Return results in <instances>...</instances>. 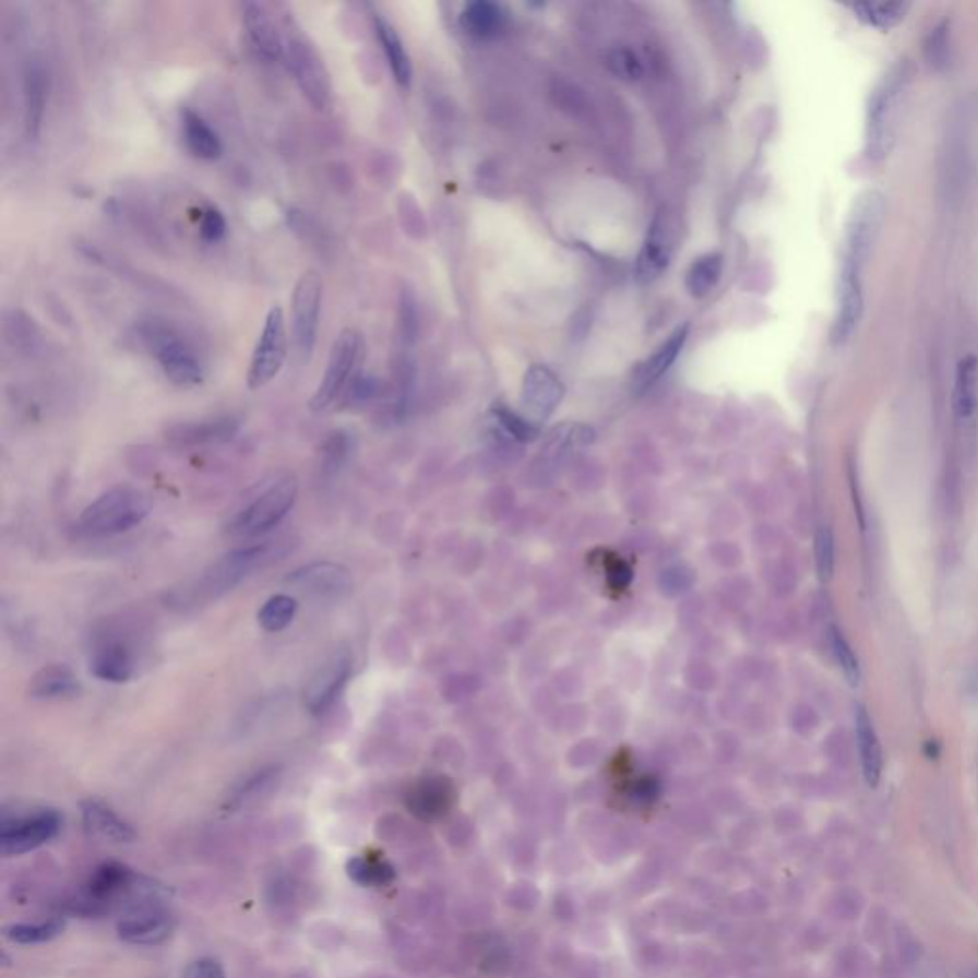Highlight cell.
Instances as JSON below:
<instances>
[{"label": "cell", "mask_w": 978, "mask_h": 978, "mask_svg": "<svg viewBox=\"0 0 978 978\" xmlns=\"http://www.w3.org/2000/svg\"><path fill=\"white\" fill-rule=\"evenodd\" d=\"M608 63H610L611 71L616 75L627 79V81H634V79H639L642 75L641 61L631 50L621 48V50L611 52Z\"/></svg>", "instance_id": "41"}, {"label": "cell", "mask_w": 978, "mask_h": 978, "mask_svg": "<svg viewBox=\"0 0 978 978\" xmlns=\"http://www.w3.org/2000/svg\"><path fill=\"white\" fill-rule=\"evenodd\" d=\"M354 656L348 648L335 649L312 672L305 687V707L312 715H321L338 700L350 680Z\"/></svg>", "instance_id": "13"}, {"label": "cell", "mask_w": 978, "mask_h": 978, "mask_svg": "<svg viewBox=\"0 0 978 978\" xmlns=\"http://www.w3.org/2000/svg\"><path fill=\"white\" fill-rule=\"evenodd\" d=\"M239 432V420L236 417H216V419L180 422L167 430V440L178 448H195L208 443L228 442Z\"/></svg>", "instance_id": "17"}, {"label": "cell", "mask_w": 978, "mask_h": 978, "mask_svg": "<svg viewBox=\"0 0 978 978\" xmlns=\"http://www.w3.org/2000/svg\"><path fill=\"white\" fill-rule=\"evenodd\" d=\"M366 344L356 329H344L333 343L327 367L318 389L310 399V409L321 413L335 404L338 397L350 390L359 377V366L363 359Z\"/></svg>", "instance_id": "8"}, {"label": "cell", "mask_w": 978, "mask_h": 978, "mask_svg": "<svg viewBox=\"0 0 978 978\" xmlns=\"http://www.w3.org/2000/svg\"><path fill=\"white\" fill-rule=\"evenodd\" d=\"M816 572L818 577L822 581L832 580L833 568H835V541L830 527H820L816 534Z\"/></svg>", "instance_id": "40"}, {"label": "cell", "mask_w": 978, "mask_h": 978, "mask_svg": "<svg viewBox=\"0 0 978 978\" xmlns=\"http://www.w3.org/2000/svg\"><path fill=\"white\" fill-rule=\"evenodd\" d=\"M283 37H285L283 58L287 60L290 75L295 76L305 98L318 111H325L333 102V83L321 53L310 43V38L305 37L300 31L287 27Z\"/></svg>", "instance_id": "9"}, {"label": "cell", "mask_w": 978, "mask_h": 978, "mask_svg": "<svg viewBox=\"0 0 978 978\" xmlns=\"http://www.w3.org/2000/svg\"><path fill=\"white\" fill-rule=\"evenodd\" d=\"M297 496L298 484L295 476L275 478L229 518L226 534L234 539H252L267 534L289 514L297 503Z\"/></svg>", "instance_id": "6"}, {"label": "cell", "mask_w": 978, "mask_h": 978, "mask_svg": "<svg viewBox=\"0 0 978 978\" xmlns=\"http://www.w3.org/2000/svg\"><path fill=\"white\" fill-rule=\"evenodd\" d=\"M140 336L172 384L193 389L205 381V367L201 359L176 331L153 321L140 329Z\"/></svg>", "instance_id": "7"}, {"label": "cell", "mask_w": 978, "mask_h": 978, "mask_svg": "<svg viewBox=\"0 0 978 978\" xmlns=\"http://www.w3.org/2000/svg\"><path fill=\"white\" fill-rule=\"evenodd\" d=\"M65 931V921L63 919H48L40 923H15L4 929L8 940H12L15 944H45L50 940L58 939L61 932Z\"/></svg>", "instance_id": "36"}, {"label": "cell", "mask_w": 978, "mask_h": 978, "mask_svg": "<svg viewBox=\"0 0 978 978\" xmlns=\"http://www.w3.org/2000/svg\"><path fill=\"white\" fill-rule=\"evenodd\" d=\"M669 259H671V241L665 231L661 218H656L649 226L646 243L639 254L636 274L642 282H654L664 274L665 267L669 266Z\"/></svg>", "instance_id": "27"}, {"label": "cell", "mask_w": 978, "mask_h": 978, "mask_svg": "<svg viewBox=\"0 0 978 978\" xmlns=\"http://www.w3.org/2000/svg\"><path fill=\"white\" fill-rule=\"evenodd\" d=\"M182 978H226V973L220 962L213 957H201L186 967Z\"/></svg>", "instance_id": "44"}, {"label": "cell", "mask_w": 978, "mask_h": 978, "mask_svg": "<svg viewBox=\"0 0 978 978\" xmlns=\"http://www.w3.org/2000/svg\"><path fill=\"white\" fill-rule=\"evenodd\" d=\"M855 726L863 779L868 786L875 787L881 779V772H883V753H881V743H879L873 723L863 707L856 709Z\"/></svg>", "instance_id": "26"}, {"label": "cell", "mask_w": 978, "mask_h": 978, "mask_svg": "<svg viewBox=\"0 0 978 978\" xmlns=\"http://www.w3.org/2000/svg\"><path fill=\"white\" fill-rule=\"evenodd\" d=\"M908 84V61H901L886 71L871 92L866 121V155L875 163L885 159L891 152L896 119Z\"/></svg>", "instance_id": "4"}, {"label": "cell", "mask_w": 978, "mask_h": 978, "mask_svg": "<svg viewBox=\"0 0 978 978\" xmlns=\"http://www.w3.org/2000/svg\"><path fill=\"white\" fill-rule=\"evenodd\" d=\"M266 557L267 545H251L243 549L231 550L226 557L216 560L203 575H199L198 581H193L188 587L175 591L170 600L175 606L182 608L216 600L239 585Z\"/></svg>", "instance_id": "5"}, {"label": "cell", "mask_w": 978, "mask_h": 978, "mask_svg": "<svg viewBox=\"0 0 978 978\" xmlns=\"http://www.w3.org/2000/svg\"><path fill=\"white\" fill-rule=\"evenodd\" d=\"M925 56L929 65L934 69L946 68L950 63V25L942 22L932 27L927 43H925Z\"/></svg>", "instance_id": "38"}, {"label": "cell", "mask_w": 978, "mask_h": 978, "mask_svg": "<svg viewBox=\"0 0 978 978\" xmlns=\"http://www.w3.org/2000/svg\"><path fill=\"white\" fill-rule=\"evenodd\" d=\"M285 581L318 600H343L354 587L350 570L329 560L302 565Z\"/></svg>", "instance_id": "14"}, {"label": "cell", "mask_w": 978, "mask_h": 978, "mask_svg": "<svg viewBox=\"0 0 978 978\" xmlns=\"http://www.w3.org/2000/svg\"><path fill=\"white\" fill-rule=\"evenodd\" d=\"M496 417L499 420V425L516 440L527 442V440H534L535 434H537V430L532 427V422H527L526 419H522L518 415L506 412V409H497Z\"/></svg>", "instance_id": "42"}, {"label": "cell", "mask_w": 978, "mask_h": 978, "mask_svg": "<svg viewBox=\"0 0 978 978\" xmlns=\"http://www.w3.org/2000/svg\"><path fill=\"white\" fill-rule=\"evenodd\" d=\"M373 23L374 33H377L382 50H384L392 75H394L399 86H404V88L409 86L413 76L412 60H409V53L405 50L402 37L397 35V31L382 15H377Z\"/></svg>", "instance_id": "29"}, {"label": "cell", "mask_w": 978, "mask_h": 978, "mask_svg": "<svg viewBox=\"0 0 978 978\" xmlns=\"http://www.w3.org/2000/svg\"><path fill=\"white\" fill-rule=\"evenodd\" d=\"M81 694V682L68 665H46L31 679L29 695L33 700H69Z\"/></svg>", "instance_id": "25"}, {"label": "cell", "mask_w": 978, "mask_h": 978, "mask_svg": "<svg viewBox=\"0 0 978 978\" xmlns=\"http://www.w3.org/2000/svg\"><path fill=\"white\" fill-rule=\"evenodd\" d=\"M91 672L99 680L121 684L134 675V656L127 642L106 639L92 649Z\"/></svg>", "instance_id": "19"}, {"label": "cell", "mask_w": 978, "mask_h": 978, "mask_svg": "<svg viewBox=\"0 0 978 978\" xmlns=\"http://www.w3.org/2000/svg\"><path fill=\"white\" fill-rule=\"evenodd\" d=\"M453 801V786L442 776L415 782L405 795V804L420 820H436L448 812Z\"/></svg>", "instance_id": "20"}, {"label": "cell", "mask_w": 978, "mask_h": 978, "mask_svg": "<svg viewBox=\"0 0 978 978\" xmlns=\"http://www.w3.org/2000/svg\"><path fill=\"white\" fill-rule=\"evenodd\" d=\"M165 894L167 888L155 879L145 878L124 863L107 862L94 870L76 906L83 916H104L122 906L130 914L157 906V901Z\"/></svg>", "instance_id": "2"}, {"label": "cell", "mask_w": 978, "mask_h": 978, "mask_svg": "<svg viewBox=\"0 0 978 978\" xmlns=\"http://www.w3.org/2000/svg\"><path fill=\"white\" fill-rule=\"evenodd\" d=\"M955 419L965 425H973L978 412V359L969 354L957 361L954 374Z\"/></svg>", "instance_id": "23"}, {"label": "cell", "mask_w": 978, "mask_h": 978, "mask_svg": "<svg viewBox=\"0 0 978 978\" xmlns=\"http://www.w3.org/2000/svg\"><path fill=\"white\" fill-rule=\"evenodd\" d=\"M350 438L344 432H335L327 438V442L323 443L321 450V470L333 476L338 473V468L346 463V458L350 455Z\"/></svg>", "instance_id": "37"}, {"label": "cell", "mask_w": 978, "mask_h": 978, "mask_svg": "<svg viewBox=\"0 0 978 978\" xmlns=\"http://www.w3.org/2000/svg\"><path fill=\"white\" fill-rule=\"evenodd\" d=\"M503 20L501 8L480 0L465 8V12L461 15V25L473 37L488 38L497 35V31L503 27Z\"/></svg>", "instance_id": "33"}, {"label": "cell", "mask_w": 978, "mask_h": 978, "mask_svg": "<svg viewBox=\"0 0 978 978\" xmlns=\"http://www.w3.org/2000/svg\"><path fill=\"white\" fill-rule=\"evenodd\" d=\"M346 875L359 886L366 888H382L390 885L396 871L392 863L386 862L382 856L358 855L351 856L346 862Z\"/></svg>", "instance_id": "30"}, {"label": "cell", "mask_w": 978, "mask_h": 978, "mask_svg": "<svg viewBox=\"0 0 978 978\" xmlns=\"http://www.w3.org/2000/svg\"><path fill=\"white\" fill-rule=\"evenodd\" d=\"M883 218L885 198L878 190L863 191L855 199L845 226L840 252L837 313L833 323L835 343H847L862 321L863 267L878 241Z\"/></svg>", "instance_id": "1"}, {"label": "cell", "mask_w": 978, "mask_h": 978, "mask_svg": "<svg viewBox=\"0 0 978 978\" xmlns=\"http://www.w3.org/2000/svg\"><path fill=\"white\" fill-rule=\"evenodd\" d=\"M81 816L84 830L94 837L111 843H132L136 839L134 827L99 799H86L81 802Z\"/></svg>", "instance_id": "22"}, {"label": "cell", "mask_w": 978, "mask_h": 978, "mask_svg": "<svg viewBox=\"0 0 978 978\" xmlns=\"http://www.w3.org/2000/svg\"><path fill=\"white\" fill-rule=\"evenodd\" d=\"M323 282L315 270H308L298 277L290 298V336L302 363L312 358L318 329H320Z\"/></svg>", "instance_id": "10"}, {"label": "cell", "mask_w": 978, "mask_h": 978, "mask_svg": "<svg viewBox=\"0 0 978 978\" xmlns=\"http://www.w3.org/2000/svg\"><path fill=\"white\" fill-rule=\"evenodd\" d=\"M150 514V501L142 491L119 486L92 501L76 518L75 532L81 537L99 539L124 534L144 522Z\"/></svg>", "instance_id": "3"}, {"label": "cell", "mask_w": 978, "mask_h": 978, "mask_svg": "<svg viewBox=\"0 0 978 978\" xmlns=\"http://www.w3.org/2000/svg\"><path fill=\"white\" fill-rule=\"evenodd\" d=\"M969 978H978V969H973V973H970Z\"/></svg>", "instance_id": "45"}, {"label": "cell", "mask_w": 978, "mask_h": 978, "mask_svg": "<svg viewBox=\"0 0 978 978\" xmlns=\"http://www.w3.org/2000/svg\"><path fill=\"white\" fill-rule=\"evenodd\" d=\"M46 96H48V73L45 63L38 58H31L23 73V127L31 140H35L40 132Z\"/></svg>", "instance_id": "18"}, {"label": "cell", "mask_w": 978, "mask_h": 978, "mask_svg": "<svg viewBox=\"0 0 978 978\" xmlns=\"http://www.w3.org/2000/svg\"><path fill=\"white\" fill-rule=\"evenodd\" d=\"M63 818L58 810L38 809L4 818L0 824V852L20 856L43 847L60 833Z\"/></svg>", "instance_id": "12"}, {"label": "cell", "mask_w": 978, "mask_h": 978, "mask_svg": "<svg viewBox=\"0 0 978 978\" xmlns=\"http://www.w3.org/2000/svg\"><path fill=\"white\" fill-rule=\"evenodd\" d=\"M289 351V333L287 321L279 306L270 308L264 327L260 331L259 341L252 350L247 384L249 389L259 390L274 381L282 371L283 363Z\"/></svg>", "instance_id": "11"}, {"label": "cell", "mask_w": 978, "mask_h": 978, "mask_svg": "<svg viewBox=\"0 0 978 978\" xmlns=\"http://www.w3.org/2000/svg\"><path fill=\"white\" fill-rule=\"evenodd\" d=\"M182 132L188 150L199 159L214 160L220 157V136L214 132L213 127L201 115L191 109H183Z\"/></svg>", "instance_id": "28"}, {"label": "cell", "mask_w": 978, "mask_h": 978, "mask_svg": "<svg viewBox=\"0 0 978 978\" xmlns=\"http://www.w3.org/2000/svg\"><path fill=\"white\" fill-rule=\"evenodd\" d=\"M687 338L688 325H682L649 358L642 361L639 369L634 371V392H642V390L648 389L661 374L667 373V369L679 358L680 351L687 344Z\"/></svg>", "instance_id": "24"}, {"label": "cell", "mask_w": 978, "mask_h": 978, "mask_svg": "<svg viewBox=\"0 0 978 978\" xmlns=\"http://www.w3.org/2000/svg\"><path fill=\"white\" fill-rule=\"evenodd\" d=\"M848 10L855 20L871 29L888 31L906 20L908 2H856Z\"/></svg>", "instance_id": "31"}, {"label": "cell", "mask_w": 978, "mask_h": 978, "mask_svg": "<svg viewBox=\"0 0 978 978\" xmlns=\"http://www.w3.org/2000/svg\"><path fill=\"white\" fill-rule=\"evenodd\" d=\"M832 649L833 656L839 664L840 671L847 677L848 682L855 687L860 682V665L856 659L855 652L850 648L847 639L843 636L839 629H832Z\"/></svg>", "instance_id": "39"}, {"label": "cell", "mask_w": 978, "mask_h": 978, "mask_svg": "<svg viewBox=\"0 0 978 978\" xmlns=\"http://www.w3.org/2000/svg\"><path fill=\"white\" fill-rule=\"evenodd\" d=\"M279 774H282V771H279L277 766H266V768H260V771L252 772L251 776L241 779V782L231 789V794L228 795V799L224 802V807L228 810L241 809L247 802L259 799L260 795L266 794V791H270V789L277 784Z\"/></svg>", "instance_id": "32"}, {"label": "cell", "mask_w": 978, "mask_h": 978, "mask_svg": "<svg viewBox=\"0 0 978 978\" xmlns=\"http://www.w3.org/2000/svg\"><path fill=\"white\" fill-rule=\"evenodd\" d=\"M175 921L159 906L136 909L122 917L117 923L119 939L136 946H157L172 934Z\"/></svg>", "instance_id": "15"}, {"label": "cell", "mask_w": 978, "mask_h": 978, "mask_svg": "<svg viewBox=\"0 0 978 978\" xmlns=\"http://www.w3.org/2000/svg\"><path fill=\"white\" fill-rule=\"evenodd\" d=\"M298 603L289 595H275L267 598L259 611V623L267 633H282L293 623L297 616Z\"/></svg>", "instance_id": "35"}, {"label": "cell", "mask_w": 978, "mask_h": 978, "mask_svg": "<svg viewBox=\"0 0 978 978\" xmlns=\"http://www.w3.org/2000/svg\"><path fill=\"white\" fill-rule=\"evenodd\" d=\"M199 234L208 243L220 241L222 237L226 236V218H224V214L218 208H206L205 213L201 214Z\"/></svg>", "instance_id": "43"}, {"label": "cell", "mask_w": 978, "mask_h": 978, "mask_svg": "<svg viewBox=\"0 0 978 978\" xmlns=\"http://www.w3.org/2000/svg\"><path fill=\"white\" fill-rule=\"evenodd\" d=\"M564 396V386L549 367L532 366L522 384V404L537 419L549 417Z\"/></svg>", "instance_id": "16"}, {"label": "cell", "mask_w": 978, "mask_h": 978, "mask_svg": "<svg viewBox=\"0 0 978 978\" xmlns=\"http://www.w3.org/2000/svg\"><path fill=\"white\" fill-rule=\"evenodd\" d=\"M723 274V257L718 252H709L695 260L687 274V289L694 298H703L715 289Z\"/></svg>", "instance_id": "34"}, {"label": "cell", "mask_w": 978, "mask_h": 978, "mask_svg": "<svg viewBox=\"0 0 978 978\" xmlns=\"http://www.w3.org/2000/svg\"><path fill=\"white\" fill-rule=\"evenodd\" d=\"M241 17H243L244 29L251 38L252 45L262 56H266L270 60L283 58L285 50V37H283L274 17L267 12V8L259 2H244L241 8Z\"/></svg>", "instance_id": "21"}]
</instances>
